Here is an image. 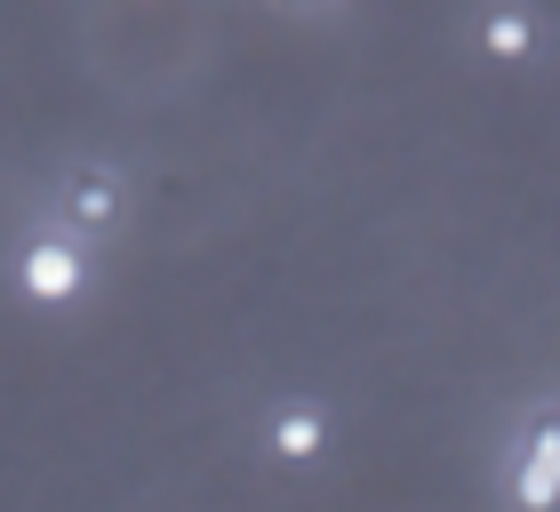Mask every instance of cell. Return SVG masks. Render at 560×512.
Listing matches in <instances>:
<instances>
[{
	"mask_svg": "<svg viewBox=\"0 0 560 512\" xmlns=\"http://www.w3.org/2000/svg\"><path fill=\"white\" fill-rule=\"evenodd\" d=\"M89 248L81 233H65V224H40V233H24L16 241V289L33 296V304H81L89 296Z\"/></svg>",
	"mask_w": 560,
	"mask_h": 512,
	"instance_id": "obj_1",
	"label": "cell"
},
{
	"mask_svg": "<svg viewBox=\"0 0 560 512\" xmlns=\"http://www.w3.org/2000/svg\"><path fill=\"white\" fill-rule=\"evenodd\" d=\"M120 217H129V176L113 161H72L57 176V224L65 233L105 241V233H120Z\"/></svg>",
	"mask_w": 560,
	"mask_h": 512,
	"instance_id": "obj_2",
	"label": "cell"
},
{
	"mask_svg": "<svg viewBox=\"0 0 560 512\" xmlns=\"http://www.w3.org/2000/svg\"><path fill=\"white\" fill-rule=\"evenodd\" d=\"M504 497H513V512H560V408H537V417H528Z\"/></svg>",
	"mask_w": 560,
	"mask_h": 512,
	"instance_id": "obj_3",
	"label": "cell"
},
{
	"mask_svg": "<svg viewBox=\"0 0 560 512\" xmlns=\"http://www.w3.org/2000/svg\"><path fill=\"white\" fill-rule=\"evenodd\" d=\"M472 48L489 65L521 72V65H537V48H545V16L528 9V0H480L472 9Z\"/></svg>",
	"mask_w": 560,
	"mask_h": 512,
	"instance_id": "obj_4",
	"label": "cell"
},
{
	"mask_svg": "<svg viewBox=\"0 0 560 512\" xmlns=\"http://www.w3.org/2000/svg\"><path fill=\"white\" fill-rule=\"evenodd\" d=\"M328 408L320 400H280L272 424H265V449L280 456V465H313V456H328Z\"/></svg>",
	"mask_w": 560,
	"mask_h": 512,
	"instance_id": "obj_5",
	"label": "cell"
},
{
	"mask_svg": "<svg viewBox=\"0 0 560 512\" xmlns=\"http://www.w3.org/2000/svg\"><path fill=\"white\" fill-rule=\"evenodd\" d=\"M280 9H296V16H320V9H337V0H280Z\"/></svg>",
	"mask_w": 560,
	"mask_h": 512,
	"instance_id": "obj_6",
	"label": "cell"
}]
</instances>
